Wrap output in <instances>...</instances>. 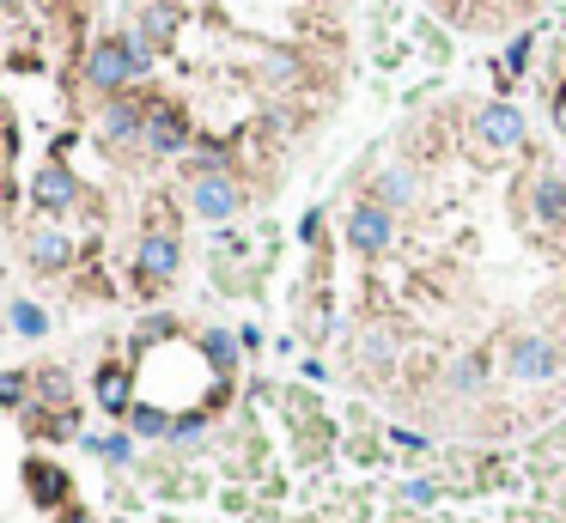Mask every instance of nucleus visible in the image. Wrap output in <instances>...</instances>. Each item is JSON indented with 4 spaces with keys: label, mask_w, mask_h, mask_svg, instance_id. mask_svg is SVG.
Returning a JSON list of instances; mask_svg holds the SVG:
<instances>
[{
    "label": "nucleus",
    "mask_w": 566,
    "mask_h": 523,
    "mask_svg": "<svg viewBox=\"0 0 566 523\" xmlns=\"http://www.w3.org/2000/svg\"><path fill=\"white\" fill-rule=\"evenodd\" d=\"M414 195H420V170L414 165H390L378 183H372V201H383L390 214H397V207H414Z\"/></svg>",
    "instance_id": "nucleus-11"
},
{
    "label": "nucleus",
    "mask_w": 566,
    "mask_h": 523,
    "mask_svg": "<svg viewBox=\"0 0 566 523\" xmlns=\"http://www.w3.org/2000/svg\"><path fill=\"white\" fill-rule=\"evenodd\" d=\"M475 135H481V146H493V153H512V146H524V116L512 104H488L475 116Z\"/></svg>",
    "instance_id": "nucleus-8"
},
{
    "label": "nucleus",
    "mask_w": 566,
    "mask_h": 523,
    "mask_svg": "<svg viewBox=\"0 0 566 523\" xmlns=\"http://www.w3.org/2000/svg\"><path fill=\"white\" fill-rule=\"evenodd\" d=\"M299 74H305V62H299L292 49H262V79H268V86H292Z\"/></svg>",
    "instance_id": "nucleus-14"
},
{
    "label": "nucleus",
    "mask_w": 566,
    "mask_h": 523,
    "mask_svg": "<svg viewBox=\"0 0 566 523\" xmlns=\"http://www.w3.org/2000/svg\"><path fill=\"white\" fill-rule=\"evenodd\" d=\"M67 523H92V518H86V511H74V518H67Z\"/></svg>",
    "instance_id": "nucleus-22"
},
{
    "label": "nucleus",
    "mask_w": 566,
    "mask_h": 523,
    "mask_svg": "<svg viewBox=\"0 0 566 523\" xmlns=\"http://www.w3.org/2000/svg\"><path fill=\"white\" fill-rule=\"evenodd\" d=\"M135 426H140V432H171V420L159 414V408H140V414H135Z\"/></svg>",
    "instance_id": "nucleus-19"
},
{
    "label": "nucleus",
    "mask_w": 566,
    "mask_h": 523,
    "mask_svg": "<svg viewBox=\"0 0 566 523\" xmlns=\"http://www.w3.org/2000/svg\"><path fill=\"white\" fill-rule=\"evenodd\" d=\"M98 450H104V457H116V462H128V438H123V432H110V438H98Z\"/></svg>",
    "instance_id": "nucleus-20"
},
{
    "label": "nucleus",
    "mask_w": 566,
    "mask_h": 523,
    "mask_svg": "<svg viewBox=\"0 0 566 523\" xmlns=\"http://www.w3.org/2000/svg\"><path fill=\"white\" fill-rule=\"evenodd\" d=\"M13 329H25V335H43V310H37V305H13Z\"/></svg>",
    "instance_id": "nucleus-17"
},
{
    "label": "nucleus",
    "mask_w": 566,
    "mask_h": 523,
    "mask_svg": "<svg viewBox=\"0 0 566 523\" xmlns=\"http://www.w3.org/2000/svg\"><path fill=\"white\" fill-rule=\"evenodd\" d=\"M171 31H177V7H171V0H147L128 37H135V43L147 49V55H159V49L171 43Z\"/></svg>",
    "instance_id": "nucleus-10"
},
{
    "label": "nucleus",
    "mask_w": 566,
    "mask_h": 523,
    "mask_svg": "<svg viewBox=\"0 0 566 523\" xmlns=\"http://www.w3.org/2000/svg\"><path fill=\"white\" fill-rule=\"evenodd\" d=\"M25 256H32V268L55 275V268H67V262H74V244H67L62 231H32V238H25Z\"/></svg>",
    "instance_id": "nucleus-13"
},
{
    "label": "nucleus",
    "mask_w": 566,
    "mask_h": 523,
    "mask_svg": "<svg viewBox=\"0 0 566 523\" xmlns=\"http://www.w3.org/2000/svg\"><path fill=\"white\" fill-rule=\"evenodd\" d=\"M481 378H488V359L481 354H463L457 366H451V390H481Z\"/></svg>",
    "instance_id": "nucleus-16"
},
{
    "label": "nucleus",
    "mask_w": 566,
    "mask_h": 523,
    "mask_svg": "<svg viewBox=\"0 0 566 523\" xmlns=\"http://www.w3.org/2000/svg\"><path fill=\"white\" fill-rule=\"evenodd\" d=\"M353 354L366 359V366H372V371H383V366H390V354H397V341L383 335V329H366V335L353 341Z\"/></svg>",
    "instance_id": "nucleus-15"
},
{
    "label": "nucleus",
    "mask_w": 566,
    "mask_h": 523,
    "mask_svg": "<svg viewBox=\"0 0 566 523\" xmlns=\"http://www.w3.org/2000/svg\"><path fill=\"white\" fill-rule=\"evenodd\" d=\"M32 195H37L43 214H67V207L79 201V183H74V170H67V165H43L32 177Z\"/></svg>",
    "instance_id": "nucleus-9"
},
{
    "label": "nucleus",
    "mask_w": 566,
    "mask_h": 523,
    "mask_svg": "<svg viewBox=\"0 0 566 523\" xmlns=\"http://www.w3.org/2000/svg\"><path fill=\"white\" fill-rule=\"evenodd\" d=\"M505 7H536V0H505Z\"/></svg>",
    "instance_id": "nucleus-23"
},
{
    "label": "nucleus",
    "mask_w": 566,
    "mask_h": 523,
    "mask_svg": "<svg viewBox=\"0 0 566 523\" xmlns=\"http://www.w3.org/2000/svg\"><path fill=\"white\" fill-rule=\"evenodd\" d=\"M177 262H184V244H177V231H171V226H153L147 238H140V250H135L140 286H165V280L177 275Z\"/></svg>",
    "instance_id": "nucleus-6"
},
{
    "label": "nucleus",
    "mask_w": 566,
    "mask_h": 523,
    "mask_svg": "<svg viewBox=\"0 0 566 523\" xmlns=\"http://www.w3.org/2000/svg\"><path fill=\"white\" fill-rule=\"evenodd\" d=\"M189 207H196L201 219H231L238 207H244V189H238V177H231L226 165L214 170H189Z\"/></svg>",
    "instance_id": "nucleus-2"
},
{
    "label": "nucleus",
    "mask_w": 566,
    "mask_h": 523,
    "mask_svg": "<svg viewBox=\"0 0 566 523\" xmlns=\"http://www.w3.org/2000/svg\"><path fill=\"white\" fill-rule=\"evenodd\" d=\"M140 146L153 158H177L189 146V116L165 98H147V128H140Z\"/></svg>",
    "instance_id": "nucleus-4"
},
{
    "label": "nucleus",
    "mask_w": 566,
    "mask_h": 523,
    "mask_svg": "<svg viewBox=\"0 0 566 523\" xmlns=\"http://www.w3.org/2000/svg\"><path fill=\"white\" fill-rule=\"evenodd\" d=\"M348 244L360 250V256H383V250L397 244V214L383 207V201H353L348 207Z\"/></svg>",
    "instance_id": "nucleus-3"
},
{
    "label": "nucleus",
    "mask_w": 566,
    "mask_h": 523,
    "mask_svg": "<svg viewBox=\"0 0 566 523\" xmlns=\"http://www.w3.org/2000/svg\"><path fill=\"white\" fill-rule=\"evenodd\" d=\"M207 359H214L219 371H231V335H207Z\"/></svg>",
    "instance_id": "nucleus-18"
},
{
    "label": "nucleus",
    "mask_w": 566,
    "mask_h": 523,
    "mask_svg": "<svg viewBox=\"0 0 566 523\" xmlns=\"http://www.w3.org/2000/svg\"><path fill=\"white\" fill-rule=\"evenodd\" d=\"M147 67H153V55H147L128 31L123 37H98L92 55H86V86H92L98 98H116V92H128Z\"/></svg>",
    "instance_id": "nucleus-1"
},
{
    "label": "nucleus",
    "mask_w": 566,
    "mask_h": 523,
    "mask_svg": "<svg viewBox=\"0 0 566 523\" xmlns=\"http://www.w3.org/2000/svg\"><path fill=\"white\" fill-rule=\"evenodd\" d=\"M505 371L524 378V384H542V378L561 371V347H554L549 335H518L512 347H505Z\"/></svg>",
    "instance_id": "nucleus-7"
},
{
    "label": "nucleus",
    "mask_w": 566,
    "mask_h": 523,
    "mask_svg": "<svg viewBox=\"0 0 566 523\" xmlns=\"http://www.w3.org/2000/svg\"><path fill=\"white\" fill-rule=\"evenodd\" d=\"M0 401H25V378H7V371H0Z\"/></svg>",
    "instance_id": "nucleus-21"
},
{
    "label": "nucleus",
    "mask_w": 566,
    "mask_h": 523,
    "mask_svg": "<svg viewBox=\"0 0 566 523\" xmlns=\"http://www.w3.org/2000/svg\"><path fill=\"white\" fill-rule=\"evenodd\" d=\"M530 201H536V219H542V226H561L566 231V183L554 177V170H536Z\"/></svg>",
    "instance_id": "nucleus-12"
},
{
    "label": "nucleus",
    "mask_w": 566,
    "mask_h": 523,
    "mask_svg": "<svg viewBox=\"0 0 566 523\" xmlns=\"http://www.w3.org/2000/svg\"><path fill=\"white\" fill-rule=\"evenodd\" d=\"M140 128H147V98L140 92L104 98V110H98V135H104L110 146H140Z\"/></svg>",
    "instance_id": "nucleus-5"
}]
</instances>
